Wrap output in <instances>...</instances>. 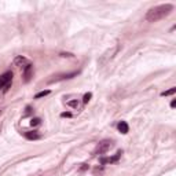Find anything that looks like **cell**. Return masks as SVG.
<instances>
[{"instance_id":"18","label":"cell","mask_w":176,"mask_h":176,"mask_svg":"<svg viewBox=\"0 0 176 176\" xmlns=\"http://www.w3.org/2000/svg\"><path fill=\"white\" fill-rule=\"evenodd\" d=\"M175 106H176V101H175V99H173V101L171 102V108H175Z\"/></svg>"},{"instance_id":"10","label":"cell","mask_w":176,"mask_h":176,"mask_svg":"<svg viewBox=\"0 0 176 176\" xmlns=\"http://www.w3.org/2000/svg\"><path fill=\"white\" fill-rule=\"evenodd\" d=\"M50 94H51V91H50V90H46V91H40V92H37V94L35 95V98L40 99V98H43V96H47V95H50Z\"/></svg>"},{"instance_id":"2","label":"cell","mask_w":176,"mask_h":176,"mask_svg":"<svg viewBox=\"0 0 176 176\" xmlns=\"http://www.w3.org/2000/svg\"><path fill=\"white\" fill-rule=\"evenodd\" d=\"M13 72H6L3 74H0V90L7 91L8 88L11 87V83H13Z\"/></svg>"},{"instance_id":"17","label":"cell","mask_w":176,"mask_h":176,"mask_svg":"<svg viewBox=\"0 0 176 176\" xmlns=\"http://www.w3.org/2000/svg\"><path fill=\"white\" fill-rule=\"evenodd\" d=\"M61 56H73V55H72V54H69V52H66V54H65V52H62V54H61Z\"/></svg>"},{"instance_id":"4","label":"cell","mask_w":176,"mask_h":176,"mask_svg":"<svg viewBox=\"0 0 176 176\" xmlns=\"http://www.w3.org/2000/svg\"><path fill=\"white\" fill-rule=\"evenodd\" d=\"M121 154H123V151L118 150L117 153H116V156H113V157H103V158H101V164H102V165H105V164H113V162H117V161L120 160Z\"/></svg>"},{"instance_id":"19","label":"cell","mask_w":176,"mask_h":176,"mask_svg":"<svg viewBox=\"0 0 176 176\" xmlns=\"http://www.w3.org/2000/svg\"><path fill=\"white\" fill-rule=\"evenodd\" d=\"M2 113H3V110H0V116H2Z\"/></svg>"},{"instance_id":"11","label":"cell","mask_w":176,"mask_h":176,"mask_svg":"<svg viewBox=\"0 0 176 176\" xmlns=\"http://www.w3.org/2000/svg\"><path fill=\"white\" fill-rule=\"evenodd\" d=\"M66 105H68V106H70V108H73V109H78V108H80V103H78L77 99H74V101H69Z\"/></svg>"},{"instance_id":"6","label":"cell","mask_w":176,"mask_h":176,"mask_svg":"<svg viewBox=\"0 0 176 176\" xmlns=\"http://www.w3.org/2000/svg\"><path fill=\"white\" fill-rule=\"evenodd\" d=\"M22 70H23V80L28 83L30 78H32V76H33V65L32 63H29V65L26 66L25 69H22Z\"/></svg>"},{"instance_id":"3","label":"cell","mask_w":176,"mask_h":176,"mask_svg":"<svg viewBox=\"0 0 176 176\" xmlns=\"http://www.w3.org/2000/svg\"><path fill=\"white\" fill-rule=\"evenodd\" d=\"M111 143H113L111 140H102V142H99L96 144V147H95L94 154H105L111 147Z\"/></svg>"},{"instance_id":"12","label":"cell","mask_w":176,"mask_h":176,"mask_svg":"<svg viewBox=\"0 0 176 176\" xmlns=\"http://www.w3.org/2000/svg\"><path fill=\"white\" fill-rule=\"evenodd\" d=\"M176 92V88L175 87H172L171 90H168V91H164V92H161V96H169V95H172V94H175Z\"/></svg>"},{"instance_id":"9","label":"cell","mask_w":176,"mask_h":176,"mask_svg":"<svg viewBox=\"0 0 176 176\" xmlns=\"http://www.w3.org/2000/svg\"><path fill=\"white\" fill-rule=\"evenodd\" d=\"M74 76H77V72H73V73H68V74H62L61 77L55 78V80H50V83H54V81H59V80H65V78H72L74 77Z\"/></svg>"},{"instance_id":"16","label":"cell","mask_w":176,"mask_h":176,"mask_svg":"<svg viewBox=\"0 0 176 176\" xmlns=\"http://www.w3.org/2000/svg\"><path fill=\"white\" fill-rule=\"evenodd\" d=\"M87 169H88V165L87 164H83V166L80 168V171H87Z\"/></svg>"},{"instance_id":"8","label":"cell","mask_w":176,"mask_h":176,"mask_svg":"<svg viewBox=\"0 0 176 176\" xmlns=\"http://www.w3.org/2000/svg\"><path fill=\"white\" fill-rule=\"evenodd\" d=\"M117 128H118V131H120L121 134H128V131H129V127H128V124L125 123V121H120L118 123V125H117Z\"/></svg>"},{"instance_id":"5","label":"cell","mask_w":176,"mask_h":176,"mask_svg":"<svg viewBox=\"0 0 176 176\" xmlns=\"http://www.w3.org/2000/svg\"><path fill=\"white\" fill-rule=\"evenodd\" d=\"M29 63H30L29 59L25 58V56H22V55L15 56V59H14V65L18 66V68H21V69H25L26 66L29 65Z\"/></svg>"},{"instance_id":"1","label":"cell","mask_w":176,"mask_h":176,"mask_svg":"<svg viewBox=\"0 0 176 176\" xmlns=\"http://www.w3.org/2000/svg\"><path fill=\"white\" fill-rule=\"evenodd\" d=\"M172 11H173V6L169 3L151 7L150 10L146 13V21H149V22H157V21L164 20L165 17H168Z\"/></svg>"},{"instance_id":"14","label":"cell","mask_w":176,"mask_h":176,"mask_svg":"<svg viewBox=\"0 0 176 176\" xmlns=\"http://www.w3.org/2000/svg\"><path fill=\"white\" fill-rule=\"evenodd\" d=\"M91 98H92V94H91V92H88V94L84 95V98H83V102H84V103H88V102L91 101Z\"/></svg>"},{"instance_id":"15","label":"cell","mask_w":176,"mask_h":176,"mask_svg":"<svg viewBox=\"0 0 176 176\" xmlns=\"http://www.w3.org/2000/svg\"><path fill=\"white\" fill-rule=\"evenodd\" d=\"M61 117H72V113H69V111H63V113H61Z\"/></svg>"},{"instance_id":"13","label":"cell","mask_w":176,"mask_h":176,"mask_svg":"<svg viewBox=\"0 0 176 176\" xmlns=\"http://www.w3.org/2000/svg\"><path fill=\"white\" fill-rule=\"evenodd\" d=\"M40 124H41V120H40L39 117H35L30 120V125H32V127H37V125H40Z\"/></svg>"},{"instance_id":"7","label":"cell","mask_w":176,"mask_h":176,"mask_svg":"<svg viewBox=\"0 0 176 176\" xmlns=\"http://www.w3.org/2000/svg\"><path fill=\"white\" fill-rule=\"evenodd\" d=\"M23 136L28 140H37L41 138V135H40L37 131H28V132H23Z\"/></svg>"}]
</instances>
